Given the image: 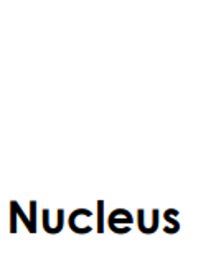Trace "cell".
I'll return each mask as SVG.
<instances>
[{
  "label": "cell",
  "mask_w": 216,
  "mask_h": 258,
  "mask_svg": "<svg viewBox=\"0 0 216 258\" xmlns=\"http://www.w3.org/2000/svg\"><path fill=\"white\" fill-rule=\"evenodd\" d=\"M97 207H99V217L102 215V202H97ZM99 233H102V225H101V219H99Z\"/></svg>",
  "instance_id": "obj_1"
}]
</instances>
